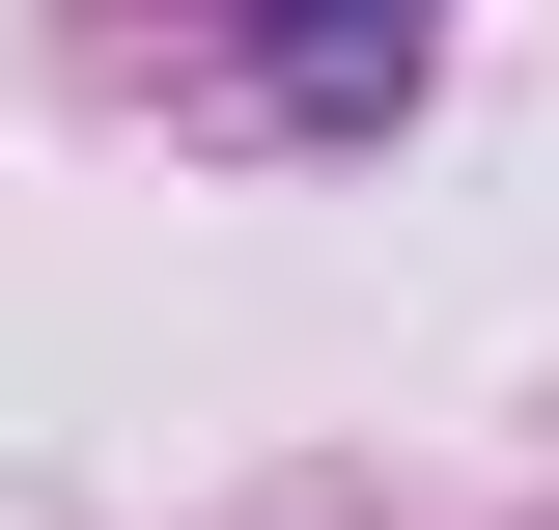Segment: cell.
<instances>
[{
	"label": "cell",
	"mask_w": 559,
	"mask_h": 530,
	"mask_svg": "<svg viewBox=\"0 0 559 530\" xmlns=\"http://www.w3.org/2000/svg\"><path fill=\"white\" fill-rule=\"evenodd\" d=\"M419 57H448V0H252V112L280 140H364Z\"/></svg>",
	"instance_id": "cell-1"
}]
</instances>
